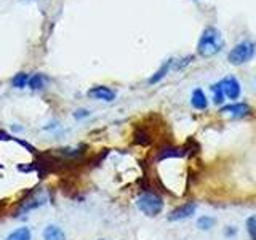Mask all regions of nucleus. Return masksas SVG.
<instances>
[{"label": "nucleus", "instance_id": "nucleus-1", "mask_svg": "<svg viewBox=\"0 0 256 240\" xmlns=\"http://www.w3.org/2000/svg\"><path fill=\"white\" fill-rule=\"evenodd\" d=\"M222 46H224V40L221 32L213 26H208L204 29L202 36L198 38L197 52L204 58H210V56L218 54L222 50Z\"/></svg>", "mask_w": 256, "mask_h": 240}, {"label": "nucleus", "instance_id": "nucleus-8", "mask_svg": "<svg viewBox=\"0 0 256 240\" xmlns=\"http://www.w3.org/2000/svg\"><path fill=\"white\" fill-rule=\"evenodd\" d=\"M190 104H192V108L197 109V110H205L208 108V100H206V96H205L202 88H196V90L192 92Z\"/></svg>", "mask_w": 256, "mask_h": 240}, {"label": "nucleus", "instance_id": "nucleus-7", "mask_svg": "<svg viewBox=\"0 0 256 240\" xmlns=\"http://www.w3.org/2000/svg\"><path fill=\"white\" fill-rule=\"evenodd\" d=\"M88 96L94 100H100V101H114L116 100V92L110 90L109 86H104V85H98V86H93L88 90Z\"/></svg>", "mask_w": 256, "mask_h": 240}, {"label": "nucleus", "instance_id": "nucleus-19", "mask_svg": "<svg viewBox=\"0 0 256 240\" xmlns=\"http://www.w3.org/2000/svg\"><path fill=\"white\" fill-rule=\"evenodd\" d=\"M224 234H226L228 237H230V236H234L236 234V228H232V226H229L226 230H224Z\"/></svg>", "mask_w": 256, "mask_h": 240}, {"label": "nucleus", "instance_id": "nucleus-13", "mask_svg": "<svg viewBox=\"0 0 256 240\" xmlns=\"http://www.w3.org/2000/svg\"><path fill=\"white\" fill-rule=\"evenodd\" d=\"M29 74H26V72H18L13 78H12V85L14 86V88H26L28 86V84H29Z\"/></svg>", "mask_w": 256, "mask_h": 240}, {"label": "nucleus", "instance_id": "nucleus-5", "mask_svg": "<svg viewBox=\"0 0 256 240\" xmlns=\"http://www.w3.org/2000/svg\"><path fill=\"white\" fill-rule=\"evenodd\" d=\"M221 88H222V93L226 96L228 100H238L240 93H242V88H240V84L236 77H226L222 78L220 82Z\"/></svg>", "mask_w": 256, "mask_h": 240}, {"label": "nucleus", "instance_id": "nucleus-9", "mask_svg": "<svg viewBox=\"0 0 256 240\" xmlns=\"http://www.w3.org/2000/svg\"><path fill=\"white\" fill-rule=\"evenodd\" d=\"M44 240H66V234L60 226H54V224H48L42 232Z\"/></svg>", "mask_w": 256, "mask_h": 240}, {"label": "nucleus", "instance_id": "nucleus-12", "mask_svg": "<svg viewBox=\"0 0 256 240\" xmlns=\"http://www.w3.org/2000/svg\"><path fill=\"white\" fill-rule=\"evenodd\" d=\"M170 68H172V60H168V61H165V62L162 64V66H160V69L156 72V74L149 78V85H156V84H158L160 80H162V78L168 74V70H170Z\"/></svg>", "mask_w": 256, "mask_h": 240}, {"label": "nucleus", "instance_id": "nucleus-11", "mask_svg": "<svg viewBox=\"0 0 256 240\" xmlns=\"http://www.w3.org/2000/svg\"><path fill=\"white\" fill-rule=\"evenodd\" d=\"M48 84V77L45 74H34L29 77V88L30 90H42Z\"/></svg>", "mask_w": 256, "mask_h": 240}, {"label": "nucleus", "instance_id": "nucleus-16", "mask_svg": "<svg viewBox=\"0 0 256 240\" xmlns=\"http://www.w3.org/2000/svg\"><path fill=\"white\" fill-rule=\"evenodd\" d=\"M212 93H213V100H214L216 104H222L224 100H226V96H224V93H222V88H221L220 82L212 85Z\"/></svg>", "mask_w": 256, "mask_h": 240}, {"label": "nucleus", "instance_id": "nucleus-4", "mask_svg": "<svg viewBox=\"0 0 256 240\" xmlns=\"http://www.w3.org/2000/svg\"><path fill=\"white\" fill-rule=\"evenodd\" d=\"M197 212V204L196 202H186L180 206H176L174 210L170 212L168 214V221H182L188 220L190 216H194Z\"/></svg>", "mask_w": 256, "mask_h": 240}, {"label": "nucleus", "instance_id": "nucleus-18", "mask_svg": "<svg viewBox=\"0 0 256 240\" xmlns=\"http://www.w3.org/2000/svg\"><path fill=\"white\" fill-rule=\"evenodd\" d=\"M84 117H88V110L82 109V110H77L76 112V118H84Z\"/></svg>", "mask_w": 256, "mask_h": 240}, {"label": "nucleus", "instance_id": "nucleus-6", "mask_svg": "<svg viewBox=\"0 0 256 240\" xmlns=\"http://www.w3.org/2000/svg\"><path fill=\"white\" fill-rule=\"evenodd\" d=\"M220 112L221 114H230L236 118H242L250 114L252 108L246 102H234V104H228V106H222Z\"/></svg>", "mask_w": 256, "mask_h": 240}, {"label": "nucleus", "instance_id": "nucleus-3", "mask_svg": "<svg viewBox=\"0 0 256 240\" xmlns=\"http://www.w3.org/2000/svg\"><path fill=\"white\" fill-rule=\"evenodd\" d=\"M256 52V45L254 42H250V40H244V42L237 44L228 54V60L230 64L234 66H240V64H245L250 61Z\"/></svg>", "mask_w": 256, "mask_h": 240}, {"label": "nucleus", "instance_id": "nucleus-10", "mask_svg": "<svg viewBox=\"0 0 256 240\" xmlns=\"http://www.w3.org/2000/svg\"><path fill=\"white\" fill-rule=\"evenodd\" d=\"M5 240H32V232L28 226H21L12 230Z\"/></svg>", "mask_w": 256, "mask_h": 240}, {"label": "nucleus", "instance_id": "nucleus-14", "mask_svg": "<svg viewBox=\"0 0 256 240\" xmlns=\"http://www.w3.org/2000/svg\"><path fill=\"white\" fill-rule=\"evenodd\" d=\"M214 224H216V220L212 218V216H206V214L200 216V218L197 220V226H198V229H202V230H210Z\"/></svg>", "mask_w": 256, "mask_h": 240}, {"label": "nucleus", "instance_id": "nucleus-2", "mask_svg": "<svg viewBox=\"0 0 256 240\" xmlns=\"http://www.w3.org/2000/svg\"><path fill=\"white\" fill-rule=\"evenodd\" d=\"M136 206H138V210L142 214L154 218V216L160 214L164 210V198L156 194V192H144L136 200Z\"/></svg>", "mask_w": 256, "mask_h": 240}, {"label": "nucleus", "instance_id": "nucleus-17", "mask_svg": "<svg viewBox=\"0 0 256 240\" xmlns=\"http://www.w3.org/2000/svg\"><path fill=\"white\" fill-rule=\"evenodd\" d=\"M246 232L252 240H256V214H252L246 220Z\"/></svg>", "mask_w": 256, "mask_h": 240}, {"label": "nucleus", "instance_id": "nucleus-15", "mask_svg": "<svg viewBox=\"0 0 256 240\" xmlns=\"http://www.w3.org/2000/svg\"><path fill=\"white\" fill-rule=\"evenodd\" d=\"M184 156V152L181 150V149H176V148H166V149H164L162 152H160V156H158V158H180V157H182Z\"/></svg>", "mask_w": 256, "mask_h": 240}]
</instances>
